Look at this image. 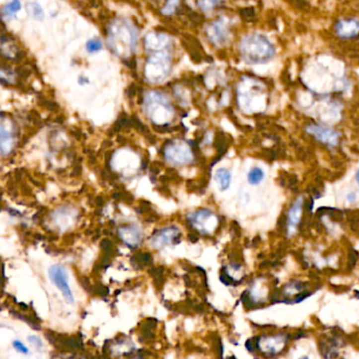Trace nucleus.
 Here are the masks:
<instances>
[{
  "label": "nucleus",
  "instance_id": "f257e3e1",
  "mask_svg": "<svg viewBox=\"0 0 359 359\" xmlns=\"http://www.w3.org/2000/svg\"><path fill=\"white\" fill-rule=\"evenodd\" d=\"M146 78L151 82H159L162 81L165 76L168 75L170 71V65H169V57L163 52L161 54L154 55L150 60H148V64L146 67Z\"/></svg>",
  "mask_w": 359,
  "mask_h": 359
},
{
  "label": "nucleus",
  "instance_id": "f03ea898",
  "mask_svg": "<svg viewBox=\"0 0 359 359\" xmlns=\"http://www.w3.org/2000/svg\"><path fill=\"white\" fill-rule=\"evenodd\" d=\"M165 159L173 164H186L193 159L191 148L182 143H170L164 151Z\"/></svg>",
  "mask_w": 359,
  "mask_h": 359
},
{
  "label": "nucleus",
  "instance_id": "7ed1b4c3",
  "mask_svg": "<svg viewBox=\"0 0 359 359\" xmlns=\"http://www.w3.org/2000/svg\"><path fill=\"white\" fill-rule=\"evenodd\" d=\"M49 277L52 280V283L57 287L58 290H60V292L63 293L66 301L69 303H73L74 296L71 291V287L69 286L66 269L58 265L51 267L49 270Z\"/></svg>",
  "mask_w": 359,
  "mask_h": 359
},
{
  "label": "nucleus",
  "instance_id": "20e7f679",
  "mask_svg": "<svg viewBox=\"0 0 359 359\" xmlns=\"http://www.w3.org/2000/svg\"><path fill=\"white\" fill-rule=\"evenodd\" d=\"M180 231L176 226H168L163 227V229L155 232L150 238L151 246L155 249L163 248L165 246H169L172 243L179 242L180 237Z\"/></svg>",
  "mask_w": 359,
  "mask_h": 359
},
{
  "label": "nucleus",
  "instance_id": "39448f33",
  "mask_svg": "<svg viewBox=\"0 0 359 359\" xmlns=\"http://www.w3.org/2000/svg\"><path fill=\"white\" fill-rule=\"evenodd\" d=\"M118 235L126 244L129 247L135 248L140 244L143 240V233L138 226L134 224H129L120 226L118 230Z\"/></svg>",
  "mask_w": 359,
  "mask_h": 359
},
{
  "label": "nucleus",
  "instance_id": "423d86ee",
  "mask_svg": "<svg viewBox=\"0 0 359 359\" xmlns=\"http://www.w3.org/2000/svg\"><path fill=\"white\" fill-rule=\"evenodd\" d=\"M287 344V339L283 335H276L273 337H264L259 339L257 345H265V347H259L261 352L269 353L271 355H276L282 352Z\"/></svg>",
  "mask_w": 359,
  "mask_h": 359
},
{
  "label": "nucleus",
  "instance_id": "0eeeda50",
  "mask_svg": "<svg viewBox=\"0 0 359 359\" xmlns=\"http://www.w3.org/2000/svg\"><path fill=\"white\" fill-rule=\"evenodd\" d=\"M308 131L309 133H311L322 144L329 145H336L338 144V134L334 132V131L318 126H311L309 127Z\"/></svg>",
  "mask_w": 359,
  "mask_h": 359
},
{
  "label": "nucleus",
  "instance_id": "6e6552de",
  "mask_svg": "<svg viewBox=\"0 0 359 359\" xmlns=\"http://www.w3.org/2000/svg\"><path fill=\"white\" fill-rule=\"evenodd\" d=\"M302 198H298V200L296 201L293 207L290 209V211H288L287 218V227L288 233L295 231L297 225L300 222V218L302 215Z\"/></svg>",
  "mask_w": 359,
  "mask_h": 359
},
{
  "label": "nucleus",
  "instance_id": "1a4fd4ad",
  "mask_svg": "<svg viewBox=\"0 0 359 359\" xmlns=\"http://www.w3.org/2000/svg\"><path fill=\"white\" fill-rule=\"evenodd\" d=\"M231 173L227 171L226 169H218L216 174H215V180L218 182V185L220 187L221 191H225L229 189L230 185H231Z\"/></svg>",
  "mask_w": 359,
  "mask_h": 359
},
{
  "label": "nucleus",
  "instance_id": "9d476101",
  "mask_svg": "<svg viewBox=\"0 0 359 359\" xmlns=\"http://www.w3.org/2000/svg\"><path fill=\"white\" fill-rule=\"evenodd\" d=\"M208 35L210 39L216 43L221 42L225 37V33L221 28V24H219L218 22H215L212 25H210V28L208 29Z\"/></svg>",
  "mask_w": 359,
  "mask_h": 359
},
{
  "label": "nucleus",
  "instance_id": "9b49d317",
  "mask_svg": "<svg viewBox=\"0 0 359 359\" xmlns=\"http://www.w3.org/2000/svg\"><path fill=\"white\" fill-rule=\"evenodd\" d=\"M151 261H152V256L148 253H138L132 258V260H131L134 268L136 267L139 269L148 265Z\"/></svg>",
  "mask_w": 359,
  "mask_h": 359
},
{
  "label": "nucleus",
  "instance_id": "f8f14e48",
  "mask_svg": "<svg viewBox=\"0 0 359 359\" xmlns=\"http://www.w3.org/2000/svg\"><path fill=\"white\" fill-rule=\"evenodd\" d=\"M265 177V173L258 166H255L253 168L249 174H248V181L250 182V185L252 186H256L258 183H260Z\"/></svg>",
  "mask_w": 359,
  "mask_h": 359
},
{
  "label": "nucleus",
  "instance_id": "ddd939ff",
  "mask_svg": "<svg viewBox=\"0 0 359 359\" xmlns=\"http://www.w3.org/2000/svg\"><path fill=\"white\" fill-rule=\"evenodd\" d=\"M21 4L19 0H12L10 3H7L3 8H2V15L3 16H12L15 13L18 12L20 10Z\"/></svg>",
  "mask_w": 359,
  "mask_h": 359
},
{
  "label": "nucleus",
  "instance_id": "4468645a",
  "mask_svg": "<svg viewBox=\"0 0 359 359\" xmlns=\"http://www.w3.org/2000/svg\"><path fill=\"white\" fill-rule=\"evenodd\" d=\"M28 10H29V13L34 17L35 19H37V20L43 19V16L45 15H43L42 8L40 7V5L38 3H34V2L29 3Z\"/></svg>",
  "mask_w": 359,
  "mask_h": 359
},
{
  "label": "nucleus",
  "instance_id": "2eb2a0df",
  "mask_svg": "<svg viewBox=\"0 0 359 359\" xmlns=\"http://www.w3.org/2000/svg\"><path fill=\"white\" fill-rule=\"evenodd\" d=\"M101 49H102V43L97 38L92 39L86 43V50L89 51L90 53H95V52H98Z\"/></svg>",
  "mask_w": 359,
  "mask_h": 359
},
{
  "label": "nucleus",
  "instance_id": "dca6fc26",
  "mask_svg": "<svg viewBox=\"0 0 359 359\" xmlns=\"http://www.w3.org/2000/svg\"><path fill=\"white\" fill-rule=\"evenodd\" d=\"M179 0H168V2L162 8V13L164 15H172L175 12V8L177 7Z\"/></svg>",
  "mask_w": 359,
  "mask_h": 359
},
{
  "label": "nucleus",
  "instance_id": "f3484780",
  "mask_svg": "<svg viewBox=\"0 0 359 359\" xmlns=\"http://www.w3.org/2000/svg\"><path fill=\"white\" fill-rule=\"evenodd\" d=\"M196 2L204 11H209L216 5L217 0H196Z\"/></svg>",
  "mask_w": 359,
  "mask_h": 359
},
{
  "label": "nucleus",
  "instance_id": "a211bd4d",
  "mask_svg": "<svg viewBox=\"0 0 359 359\" xmlns=\"http://www.w3.org/2000/svg\"><path fill=\"white\" fill-rule=\"evenodd\" d=\"M291 2L301 11H309L310 5L309 3L304 1V0H291Z\"/></svg>",
  "mask_w": 359,
  "mask_h": 359
},
{
  "label": "nucleus",
  "instance_id": "6ab92c4d",
  "mask_svg": "<svg viewBox=\"0 0 359 359\" xmlns=\"http://www.w3.org/2000/svg\"><path fill=\"white\" fill-rule=\"evenodd\" d=\"M13 347L15 348V350H17V351L22 353V354H29V349L25 347L19 340H14L13 341Z\"/></svg>",
  "mask_w": 359,
  "mask_h": 359
},
{
  "label": "nucleus",
  "instance_id": "aec40b11",
  "mask_svg": "<svg viewBox=\"0 0 359 359\" xmlns=\"http://www.w3.org/2000/svg\"><path fill=\"white\" fill-rule=\"evenodd\" d=\"M239 13L244 19H251V18H253L254 16H255V11H254L253 7L242 8V10H240Z\"/></svg>",
  "mask_w": 359,
  "mask_h": 359
},
{
  "label": "nucleus",
  "instance_id": "412c9836",
  "mask_svg": "<svg viewBox=\"0 0 359 359\" xmlns=\"http://www.w3.org/2000/svg\"><path fill=\"white\" fill-rule=\"evenodd\" d=\"M29 340H30L31 343H32L35 347H36L37 349H40V348L42 347L41 340H40V338H38L37 336H30V337H29Z\"/></svg>",
  "mask_w": 359,
  "mask_h": 359
},
{
  "label": "nucleus",
  "instance_id": "4be33fe9",
  "mask_svg": "<svg viewBox=\"0 0 359 359\" xmlns=\"http://www.w3.org/2000/svg\"><path fill=\"white\" fill-rule=\"evenodd\" d=\"M347 198H348V200L350 201V203H355L356 195H355V193H350Z\"/></svg>",
  "mask_w": 359,
  "mask_h": 359
},
{
  "label": "nucleus",
  "instance_id": "5701e85b",
  "mask_svg": "<svg viewBox=\"0 0 359 359\" xmlns=\"http://www.w3.org/2000/svg\"><path fill=\"white\" fill-rule=\"evenodd\" d=\"M356 180H357V182L359 183V170H358L357 173H356Z\"/></svg>",
  "mask_w": 359,
  "mask_h": 359
}]
</instances>
